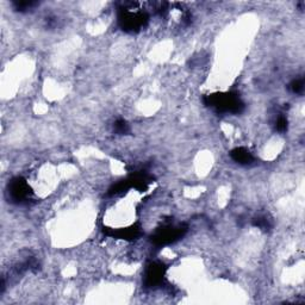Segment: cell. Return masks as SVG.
Here are the masks:
<instances>
[{"mask_svg": "<svg viewBox=\"0 0 305 305\" xmlns=\"http://www.w3.org/2000/svg\"><path fill=\"white\" fill-rule=\"evenodd\" d=\"M207 105L215 108L219 112L239 113L242 111L243 103L240 97L234 93L211 94L207 98Z\"/></svg>", "mask_w": 305, "mask_h": 305, "instance_id": "obj_1", "label": "cell"}, {"mask_svg": "<svg viewBox=\"0 0 305 305\" xmlns=\"http://www.w3.org/2000/svg\"><path fill=\"white\" fill-rule=\"evenodd\" d=\"M145 20H147V16L140 9H124L122 15L119 16L120 26L126 31H136L141 29L144 26Z\"/></svg>", "mask_w": 305, "mask_h": 305, "instance_id": "obj_2", "label": "cell"}, {"mask_svg": "<svg viewBox=\"0 0 305 305\" xmlns=\"http://www.w3.org/2000/svg\"><path fill=\"white\" fill-rule=\"evenodd\" d=\"M183 235V229L180 226H166L164 229H160L155 234L154 241L159 244H165L173 242Z\"/></svg>", "mask_w": 305, "mask_h": 305, "instance_id": "obj_3", "label": "cell"}, {"mask_svg": "<svg viewBox=\"0 0 305 305\" xmlns=\"http://www.w3.org/2000/svg\"><path fill=\"white\" fill-rule=\"evenodd\" d=\"M10 194L13 199L17 201H22L27 199L30 194L29 183H27L23 179H16L10 184Z\"/></svg>", "mask_w": 305, "mask_h": 305, "instance_id": "obj_4", "label": "cell"}, {"mask_svg": "<svg viewBox=\"0 0 305 305\" xmlns=\"http://www.w3.org/2000/svg\"><path fill=\"white\" fill-rule=\"evenodd\" d=\"M162 276H164V268H162V266L159 264H152L151 266H149L147 273H145V283H147L148 286L152 287L158 285L159 283H161Z\"/></svg>", "mask_w": 305, "mask_h": 305, "instance_id": "obj_5", "label": "cell"}, {"mask_svg": "<svg viewBox=\"0 0 305 305\" xmlns=\"http://www.w3.org/2000/svg\"><path fill=\"white\" fill-rule=\"evenodd\" d=\"M232 158L233 160L237 162V164L241 165H249L254 161L253 155L251 152L246 148H236L232 151Z\"/></svg>", "mask_w": 305, "mask_h": 305, "instance_id": "obj_6", "label": "cell"}, {"mask_svg": "<svg viewBox=\"0 0 305 305\" xmlns=\"http://www.w3.org/2000/svg\"><path fill=\"white\" fill-rule=\"evenodd\" d=\"M291 90H292L293 93H301L304 90V80L303 79H296L293 80L290 85Z\"/></svg>", "mask_w": 305, "mask_h": 305, "instance_id": "obj_7", "label": "cell"}, {"mask_svg": "<svg viewBox=\"0 0 305 305\" xmlns=\"http://www.w3.org/2000/svg\"><path fill=\"white\" fill-rule=\"evenodd\" d=\"M275 128L276 130L280 131V133H283V131H285L287 129V119L285 117H279L278 120H276Z\"/></svg>", "mask_w": 305, "mask_h": 305, "instance_id": "obj_8", "label": "cell"}, {"mask_svg": "<svg viewBox=\"0 0 305 305\" xmlns=\"http://www.w3.org/2000/svg\"><path fill=\"white\" fill-rule=\"evenodd\" d=\"M115 126H116V130L119 131L120 134L126 133V131H128V124L124 122V120H118V122L116 123Z\"/></svg>", "mask_w": 305, "mask_h": 305, "instance_id": "obj_9", "label": "cell"}]
</instances>
